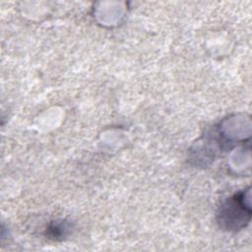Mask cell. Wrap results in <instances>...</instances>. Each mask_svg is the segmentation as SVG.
Listing matches in <instances>:
<instances>
[{
    "label": "cell",
    "instance_id": "1",
    "mask_svg": "<svg viewBox=\"0 0 252 252\" xmlns=\"http://www.w3.org/2000/svg\"><path fill=\"white\" fill-rule=\"evenodd\" d=\"M243 196L244 194L241 196H234L232 199L228 200L220 210V220L225 223L228 222V226L237 227L239 222L249 220L250 209Z\"/></svg>",
    "mask_w": 252,
    "mask_h": 252
}]
</instances>
